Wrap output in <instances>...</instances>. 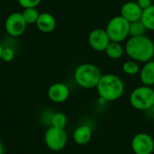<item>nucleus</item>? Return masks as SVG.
I'll return each instance as SVG.
<instances>
[{
  "label": "nucleus",
  "mask_w": 154,
  "mask_h": 154,
  "mask_svg": "<svg viewBox=\"0 0 154 154\" xmlns=\"http://www.w3.org/2000/svg\"><path fill=\"white\" fill-rule=\"evenodd\" d=\"M131 148L134 154H152L154 152L153 138L146 133L136 134L132 139Z\"/></svg>",
  "instance_id": "7"
},
{
  "label": "nucleus",
  "mask_w": 154,
  "mask_h": 154,
  "mask_svg": "<svg viewBox=\"0 0 154 154\" xmlns=\"http://www.w3.org/2000/svg\"><path fill=\"white\" fill-rule=\"evenodd\" d=\"M106 55L111 60H119L123 57L125 51V48L121 44V42H110L108 46L106 47Z\"/></svg>",
  "instance_id": "15"
},
{
  "label": "nucleus",
  "mask_w": 154,
  "mask_h": 154,
  "mask_svg": "<svg viewBox=\"0 0 154 154\" xmlns=\"http://www.w3.org/2000/svg\"><path fill=\"white\" fill-rule=\"evenodd\" d=\"M36 25L42 32H51L56 27V19L50 13H42L38 17Z\"/></svg>",
  "instance_id": "13"
},
{
  "label": "nucleus",
  "mask_w": 154,
  "mask_h": 154,
  "mask_svg": "<svg viewBox=\"0 0 154 154\" xmlns=\"http://www.w3.org/2000/svg\"><path fill=\"white\" fill-rule=\"evenodd\" d=\"M147 31L145 25L143 23L139 20L136 22L130 23V29H129V35L131 37H136V36H142L145 35V32Z\"/></svg>",
  "instance_id": "18"
},
{
  "label": "nucleus",
  "mask_w": 154,
  "mask_h": 154,
  "mask_svg": "<svg viewBox=\"0 0 154 154\" xmlns=\"http://www.w3.org/2000/svg\"><path fill=\"white\" fill-rule=\"evenodd\" d=\"M143 9L137 4V2L129 1L125 3L120 10V13L124 18H125L129 23L136 22L141 20L143 14Z\"/></svg>",
  "instance_id": "11"
},
{
  "label": "nucleus",
  "mask_w": 154,
  "mask_h": 154,
  "mask_svg": "<svg viewBox=\"0 0 154 154\" xmlns=\"http://www.w3.org/2000/svg\"><path fill=\"white\" fill-rule=\"evenodd\" d=\"M0 154H5V147L1 141H0Z\"/></svg>",
  "instance_id": "24"
},
{
  "label": "nucleus",
  "mask_w": 154,
  "mask_h": 154,
  "mask_svg": "<svg viewBox=\"0 0 154 154\" xmlns=\"http://www.w3.org/2000/svg\"><path fill=\"white\" fill-rule=\"evenodd\" d=\"M152 111V113H153V115H154V105L152 106V109H151Z\"/></svg>",
  "instance_id": "26"
},
{
  "label": "nucleus",
  "mask_w": 154,
  "mask_h": 154,
  "mask_svg": "<svg viewBox=\"0 0 154 154\" xmlns=\"http://www.w3.org/2000/svg\"><path fill=\"white\" fill-rule=\"evenodd\" d=\"M93 130L88 125H81L78 126L72 134L73 141L79 145H86L88 144L92 138Z\"/></svg>",
  "instance_id": "12"
},
{
  "label": "nucleus",
  "mask_w": 154,
  "mask_h": 154,
  "mask_svg": "<svg viewBox=\"0 0 154 154\" xmlns=\"http://www.w3.org/2000/svg\"><path fill=\"white\" fill-rule=\"evenodd\" d=\"M22 14L27 24H32V23H36L40 13L35 7H30V8H24Z\"/></svg>",
  "instance_id": "19"
},
{
  "label": "nucleus",
  "mask_w": 154,
  "mask_h": 154,
  "mask_svg": "<svg viewBox=\"0 0 154 154\" xmlns=\"http://www.w3.org/2000/svg\"><path fill=\"white\" fill-rule=\"evenodd\" d=\"M141 21L143 23L147 30L154 32V5L143 11Z\"/></svg>",
  "instance_id": "16"
},
{
  "label": "nucleus",
  "mask_w": 154,
  "mask_h": 154,
  "mask_svg": "<svg viewBox=\"0 0 154 154\" xmlns=\"http://www.w3.org/2000/svg\"><path fill=\"white\" fill-rule=\"evenodd\" d=\"M14 51L11 48H4L3 52H2V57L1 60H3L5 62H10L14 60Z\"/></svg>",
  "instance_id": "21"
},
{
  "label": "nucleus",
  "mask_w": 154,
  "mask_h": 154,
  "mask_svg": "<svg viewBox=\"0 0 154 154\" xmlns=\"http://www.w3.org/2000/svg\"><path fill=\"white\" fill-rule=\"evenodd\" d=\"M44 142L51 151L60 152L68 143V135L65 129L51 126L45 132Z\"/></svg>",
  "instance_id": "6"
},
{
  "label": "nucleus",
  "mask_w": 154,
  "mask_h": 154,
  "mask_svg": "<svg viewBox=\"0 0 154 154\" xmlns=\"http://www.w3.org/2000/svg\"><path fill=\"white\" fill-rule=\"evenodd\" d=\"M96 88L100 98L106 102H114L124 95L125 83L120 77L107 73L101 76Z\"/></svg>",
  "instance_id": "2"
},
{
  "label": "nucleus",
  "mask_w": 154,
  "mask_h": 154,
  "mask_svg": "<svg viewBox=\"0 0 154 154\" xmlns=\"http://www.w3.org/2000/svg\"><path fill=\"white\" fill-rule=\"evenodd\" d=\"M122 69L126 75L134 76V75L139 74L141 69L137 61L130 60H126L125 62H124L122 66Z\"/></svg>",
  "instance_id": "20"
},
{
  "label": "nucleus",
  "mask_w": 154,
  "mask_h": 154,
  "mask_svg": "<svg viewBox=\"0 0 154 154\" xmlns=\"http://www.w3.org/2000/svg\"><path fill=\"white\" fill-rule=\"evenodd\" d=\"M102 74L99 68L92 63H83L77 67L74 72L76 83L82 88L91 89L97 88Z\"/></svg>",
  "instance_id": "3"
},
{
  "label": "nucleus",
  "mask_w": 154,
  "mask_h": 154,
  "mask_svg": "<svg viewBox=\"0 0 154 154\" xmlns=\"http://www.w3.org/2000/svg\"><path fill=\"white\" fill-rule=\"evenodd\" d=\"M67 124H68V118L65 114L61 112H56L51 115V121H50L51 126L60 128V129H65Z\"/></svg>",
  "instance_id": "17"
},
{
  "label": "nucleus",
  "mask_w": 154,
  "mask_h": 154,
  "mask_svg": "<svg viewBox=\"0 0 154 154\" xmlns=\"http://www.w3.org/2000/svg\"><path fill=\"white\" fill-rule=\"evenodd\" d=\"M27 23H25L22 13L14 12L8 15L5 23L6 32L11 36H20L26 29Z\"/></svg>",
  "instance_id": "8"
},
{
  "label": "nucleus",
  "mask_w": 154,
  "mask_h": 154,
  "mask_svg": "<svg viewBox=\"0 0 154 154\" xmlns=\"http://www.w3.org/2000/svg\"><path fill=\"white\" fill-rule=\"evenodd\" d=\"M42 0H18V3L23 8L36 7Z\"/></svg>",
  "instance_id": "22"
},
{
  "label": "nucleus",
  "mask_w": 154,
  "mask_h": 154,
  "mask_svg": "<svg viewBox=\"0 0 154 154\" xmlns=\"http://www.w3.org/2000/svg\"><path fill=\"white\" fill-rule=\"evenodd\" d=\"M69 87L61 82L52 84L48 89V97L54 103H63L69 97Z\"/></svg>",
  "instance_id": "10"
},
{
  "label": "nucleus",
  "mask_w": 154,
  "mask_h": 154,
  "mask_svg": "<svg viewBox=\"0 0 154 154\" xmlns=\"http://www.w3.org/2000/svg\"><path fill=\"white\" fill-rule=\"evenodd\" d=\"M111 40L106 31V29L96 28L93 29L88 34L89 46L96 51H105Z\"/></svg>",
  "instance_id": "9"
},
{
  "label": "nucleus",
  "mask_w": 154,
  "mask_h": 154,
  "mask_svg": "<svg viewBox=\"0 0 154 154\" xmlns=\"http://www.w3.org/2000/svg\"><path fill=\"white\" fill-rule=\"evenodd\" d=\"M125 51L131 60L146 63L154 58L153 41L146 35L130 37L125 43Z\"/></svg>",
  "instance_id": "1"
},
{
  "label": "nucleus",
  "mask_w": 154,
  "mask_h": 154,
  "mask_svg": "<svg viewBox=\"0 0 154 154\" xmlns=\"http://www.w3.org/2000/svg\"><path fill=\"white\" fill-rule=\"evenodd\" d=\"M137 4L140 5V7L143 10L147 9L148 7H150L152 5V0H137Z\"/></svg>",
  "instance_id": "23"
},
{
  "label": "nucleus",
  "mask_w": 154,
  "mask_h": 154,
  "mask_svg": "<svg viewBox=\"0 0 154 154\" xmlns=\"http://www.w3.org/2000/svg\"><path fill=\"white\" fill-rule=\"evenodd\" d=\"M130 23L122 15L114 16L106 24V31L111 42H122L129 36Z\"/></svg>",
  "instance_id": "5"
},
{
  "label": "nucleus",
  "mask_w": 154,
  "mask_h": 154,
  "mask_svg": "<svg viewBox=\"0 0 154 154\" xmlns=\"http://www.w3.org/2000/svg\"><path fill=\"white\" fill-rule=\"evenodd\" d=\"M140 79L143 85L152 87L154 86V60H152L143 66L140 69Z\"/></svg>",
  "instance_id": "14"
},
{
  "label": "nucleus",
  "mask_w": 154,
  "mask_h": 154,
  "mask_svg": "<svg viewBox=\"0 0 154 154\" xmlns=\"http://www.w3.org/2000/svg\"><path fill=\"white\" fill-rule=\"evenodd\" d=\"M3 50H4V48H3V46L0 44V60H1V57H2V52H3Z\"/></svg>",
  "instance_id": "25"
},
{
  "label": "nucleus",
  "mask_w": 154,
  "mask_h": 154,
  "mask_svg": "<svg viewBox=\"0 0 154 154\" xmlns=\"http://www.w3.org/2000/svg\"><path fill=\"white\" fill-rule=\"evenodd\" d=\"M130 105L136 110L147 111L154 105V89L149 86H140L134 88L129 96Z\"/></svg>",
  "instance_id": "4"
}]
</instances>
